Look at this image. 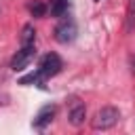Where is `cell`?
<instances>
[{
    "instance_id": "cell-7",
    "label": "cell",
    "mask_w": 135,
    "mask_h": 135,
    "mask_svg": "<svg viewBox=\"0 0 135 135\" xmlns=\"http://www.w3.org/2000/svg\"><path fill=\"white\" fill-rule=\"evenodd\" d=\"M49 13L53 17H63L68 13V0H51L49 2Z\"/></svg>"
},
{
    "instance_id": "cell-6",
    "label": "cell",
    "mask_w": 135,
    "mask_h": 135,
    "mask_svg": "<svg viewBox=\"0 0 135 135\" xmlns=\"http://www.w3.org/2000/svg\"><path fill=\"white\" fill-rule=\"evenodd\" d=\"M84 118H86V108H84V103H82L80 99H72V101H70V122H72L74 127H80V124L84 122Z\"/></svg>"
},
{
    "instance_id": "cell-8",
    "label": "cell",
    "mask_w": 135,
    "mask_h": 135,
    "mask_svg": "<svg viewBox=\"0 0 135 135\" xmlns=\"http://www.w3.org/2000/svg\"><path fill=\"white\" fill-rule=\"evenodd\" d=\"M124 30L127 34H131L135 30V0H129L127 4V21H124Z\"/></svg>"
},
{
    "instance_id": "cell-4",
    "label": "cell",
    "mask_w": 135,
    "mask_h": 135,
    "mask_svg": "<svg viewBox=\"0 0 135 135\" xmlns=\"http://www.w3.org/2000/svg\"><path fill=\"white\" fill-rule=\"evenodd\" d=\"M76 23H74V19H63L57 27H55V38L59 40V42H63V44H68V42H72L74 38H76Z\"/></svg>"
},
{
    "instance_id": "cell-2",
    "label": "cell",
    "mask_w": 135,
    "mask_h": 135,
    "mask_svg": "<svg viewBox=\"0 0 135 135\" xmlns=\"http://www.w3.org/2000/svg\"><path fill=\"white\" fill-rule=\"evenodd\" d=\"M118 118H120L118 108L105 105V108H101V110L91 118V127H93L95 131H105V129H112V127L118 122Z\"/></svg>"
},
{
    "instance_id": "cell-5",
    "label": "cell",
    "mask_w": 135,
    "mask_h": 135,
    "mask_svg": "<svg viewBox=\"0 0 135 135\" xmlns=\"http://www.w3.org/2000/svg\"><path fill=\"white\" fill-rule=\"evenodd\" d=\"M55 105L53 103H46V105H42L40 110H38V114L34 116V120H32V127L34 129H44L51 120H53V116H55Z\"/></svg>"
},
{
    "instance_id": "cell-3",
    "label": "cell",
    "mask_w": 135,
    "mask_h": 135,
    "mask_svg": "<svg viewBox=\"0 0 135 135\" xmlns=\"http://www.w3.org/2000/svg\"><path fill=\"white\" fill-rule=\"evenodd\" d=\"M36 57V42H30V44H21V49L17 51V55L11 59V68L15 72H21L30 65V61Z\"/></svg>"
},
{
    "instance_id": "cell-9",
    "label": "cell",
    "mask_w": 135,
    "mask_h": 135,
    "mask_svg": "<svg viewBox=\"0 0 135 135\" xmlns=\"http://www.w3.org/2000/svg\"><path fill=\"white\" fill-rule=\"evenodd\" d=\"M30 13H32L34 17H44L46 6H44L42 2H34V4H30Z\"/></svg>"
},
{
    "instance_id": "cell-1",
    "label": "cell",
    "mask_w": 135,
    "mask_h": 135,
    "mask_svg": "<svg viewBox=\"0 0 135 135\" xmlns=\"http://www.w3.org/2000/svg\"><path fill=\"white\" fill-rule=\"evenodd\" d=\"M61 68H63V63H61V57H59L57 53H46V55L40 59L38 68H36L32 74L23 76V78L19 80V84H42L46 78H51V76H57V74L61 72Z\"/></svg>"
}]
</instances>
